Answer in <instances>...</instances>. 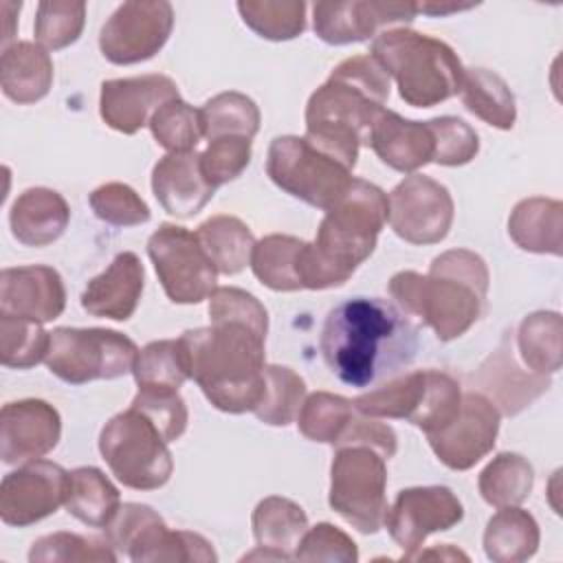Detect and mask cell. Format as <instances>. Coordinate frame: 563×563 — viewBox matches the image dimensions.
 <instances>
[{"instance_id":"cell-25","label":"cell","mask_w":563,"mask_h":563,"mask_svg":"<svg viewBox=\"0 0 563 563\" xmlns=\"http://www.w3.org/2000/svg\"><path fill=\"white\" fill-rule=\"evenodd\" d=\"M145 271L136 253H119L110 266L92 277L81 292V308L101 319L128 321L143 295Z\"/></svg>"},{"instance_id":"cell-37","label":"cell","mask_w":563,"mask_h":563,"mask_svg":"<svg viewBox=\"0 0 563 563\" xmlns=\"http://www.w3.org/2000/svg\"><path fill=\"white\" fill-rule=\"evenodd\" d=\"M534 484L532 464L519 453H497L479 473L477 488L486 504L495 508L519 506Z\"/></svg>"},{"instance_id":"cell-15","label":"cell","mask_w":563,"mask_h":563,"mask_svg":"<svg viewBox=\"0 0 563 563\" xmlns=\"http://www.w3.org/2000/svg\"><path fill=\"white\" fill-rule=\"evenodd\" d=\"M464 517V506L446 486H413L402 488L387 508L385 528L394 543L402 550V559H413L424 539L433 532H444L457 526Z\"/></svg>"},{"instance_id":"cell-4","label":"cell","mask_w":563,"mask_h":563,"mask_svg":"<svg viewBox=\"0 0 563 563\" xmlns=\"http://www.w3.org/2000/svg\"><path fill=\"white\" fill-rule=\"evenodd\" d=\"M488 284L486 262L477 253L451 249L433 257L427 275L396 273L387 290L411 321L431 328L440 341H453L482 317Z\"/></svg>"},{"instance_id":"cell-16","label":"cell","mask_w":563,"mask_h":563,"mask_svg":"<svg viewBox=\"0 0 563 563\" xmlns=\"http://www.w3.org/2000/svg\"><path fill=\"white\" fill-rule=\"evenodd\" d=\"M499 418L501 413L488 396L466 391L462 394L457 416L444 429L427 435L429 446L444 466L468 471L493 451L499 433Z\"/></svg>"},{"instance_id":"cell-50","label":"cell","mask_w":563,"mask_h":563,"mask_svg":"<svg viewBox=\"0 0 563 563\" xmlns=\"http://www.w3.org/2000/svg\"><path fill=\"white\" fill-rule=\"evenodd\" d=\"M251 163V139L244 136H220L209 141L200 154V167L211 187L235 180Z\"/></svg>"},{"instance_id":"cell-5","label":"cell","mask_w":563,"mask_h":563,"mask_svg":"<svg viewBox=\"0 0 563 563\" xmlns=\"http://www.w3.org/2000/svg\"><path fill=\"white\" fill-rule=\"evenodd\" d=\"M387 222V194L354 178L347 191L325 211L314 242L301 251V288L325 290L343 286L374 253Z\"/></svg>"},{"instance_id":"cell-52","label":"cell","mask_w":563,"mask_h":563,"mask_svg":"<svg viewBox=\"0 0 563 563\" xmlns=\"http://www.w3.org/2000/svg\"><path fill=\"white\" fill-rule=\"evenodd\" d=\"M216 563L218 554L213 545L189 530H165L158 545L150 554V563Z\"/></svg>"},{"instance_id":"cell-40","label":"cell","mask_w":563,"mask_h":563,"mask_svg":"<svg viewBox=\"0 0 563 563\" xmlns=\"http://www.w3.org/2000/svg\"><path fill=\"white\" fill-rule=\"evenodd\" d=\"M306 2L295 0H240L242 22L264 40L286 42L306 31Z\"/></svg>"},{"instance_id":"cell-49","label":"cell","mask_w":563,"mask_h":563,"mask_svg":"<svg viewBox=\"0 0 563 563\" xmlns=\"http://www.w3.org/2000/svg\"><path fill=\"white\" fill-rule=\"evenodd\" d=\"M433 134V161L444 167L471 163L479 152L477 132L457 117H435L427 121Z\"/></svg>"},{"instance_id":"cell-6","label":"cell","mask_w":563,"mask_h":563,"mask_svg":"<svg viewBox=\"0 0 563 563\" xmlns=\"http://www.w3.org/2000/svg\"><path fill=\"white\" fill-rule=\"evenodd\" d=\"M369 55L394 77L407 106L431 108L460 95L464 66L455 51L431 35L398 26L380 31Z\"/></svg>"},{"instance_id":"cell-28","label":"cell","mask_w":563,"mask_h":563,"mask_svg":"<svg viewBox=\"0 0 563 563\" xmlns=\"http://www.w3.org/2000/svg\"><path fill=\"white\" fill-rule=\"evenodd\" d=\"M0 86L7 99L26 106L44 99L53 86V59L37 42H13L2 48Z\"/></svg>"},{"instance_id":"cell-7","label":"cell","mask_w":563,"mask_h":563,"mask_svg":"<svg viewBox=\"0 0 563 563\" xmlns=\"http://www.w3.org/2000/svg\"><path fill=\"white\" fill-rule=\"evenodd\" d=\"M354 409L369 418L407 420L420 431L444 429L460 411V383L440 369L398 374L352 400Z\"/></svg>"},{"instance_id":"cell-44","label":"cell","mask_w":563,"mask_h":563,"mask_svg":"<svg viewBox=\"0 0 563 563\" xmlns=\"http://www.w3.org/2000/svg\"><path fill=\"white\" fill-rule=\"evenodd\" d=\"M86 24V2L46 0L37 4L33 33L46 51H59L75 44Z\"/></svg>"},{"instance_id":"cell-39","label":"cell","mask_w":563,"mask_h":563,"mask_svg":"<svg viewBox=\"0 0 563 563\" xmlns=\"http://www.w3.org/2000/svg\"><path fill=\"white\" fill-rule=\"evenodd\" d=\"M306 400L303 378L286 365L264 367V394L253 409L257 420L271 427H286L297 420V413Z\"/></svg>"},{"instance_id":"cell-29","label":"cell","mask_w":563,"mask_h":563,"mask_svg":"<svg viewBox=\"0 0 563 563\" xmlns=\"http://www.w3.org/2000/svg\"><path fill=\"white\" fill-rule=\"evenodd\" d=\"M510 240L528 253L561 255L563 251V205L554 198L532 196L515 205L508 218Z\"/></svg>"},{"instance_id":"cell-17","label":"cell","mask_w":563,"mask_h":563,"mask_svg":"<svg viewBox=\"0 0 563 563\" xmlns=\"http://www.w3.org/2000/svg\"><path fill=\"white\" fill-rule=\"evenodd\" d=\"M68 473L51 460L24 462L2 477L0 519L7 526L26 528L53 515L66 497Z\"/></svg>"},{"instance_id":"cell-9","label":"cell","mask_w":563,"mask_h":563,"mask_svg":"<svg viewBox=\"0 0 563 563\" xmlns=\"http://www.w3.org/2000/svg\"><path fill=\"white\" fill-rule=\"evenodd\" d=\"M385 462L374 446L345 444L336 446L330 464V508L363 534H374L385 523Z\"/></svg>"},{"instance_id":"cell-27","label":"cell","mask_w":563,"mask_h":563,"mask_svg":"<svg viewBox=\"0 0 563 563\" xmlns=\"http://www.w3.org/2000/svg\"><path fill=\"white\" fill-rule=\"evenodd\" d=\"M70 209L62 194L48 187H31L22 191L9 211L13 238L33 249L53 244L66 231Z\"/></svg>"},{"instance_id":"cell-53","label":"cell","mask_w":563,"mask_h":563,"mask_svg":"<svg viewBox=\"0 0 563 563\" xmlns=\"http://www.w3.org/2000/svg\"><path fill=\"white\" fill-rule=\"evenodd\" d=\"M475 2H453V0H427V2H416V11L431 15V18H444L451 13H460V11H468L473 9Z\"/></svg>"},{"instance_id":"cell-51","label":"cell","mask_w":563,"mask_h":563,"mask_svg":"<svg viewBox=\"0 0 563 563\" xmlns=\"http://www.w3.org/2000/svg\"><path fill=\"white\" fill-rule=\"evenodd\" d=\"M297 561H336V563H356L358 550L356 543L336 526L323 521L306 530L297 550Z\"/></svg>"},{"instance_id":"cell-18","label":"cell","mask_w":563,"mask_h":563,"mask_svg":"<svg viewBox=\"0 0 563 563\" xmlns=\"http://www.w3.org/2000/svg\"><path fill=\"white\" fill-rule=\"evenodd\" d=\"M416 13V2L398 0L317 2L312 7V29L325 44L343 46L369 40L387 24H409Z\"/></svg>"},{"instance_id":"cell-24","label":"cell","mask_w":563,"mask_h":563,"mask_svg":"<svg viewBox=\"0 0 563 563\" xmlns=\"http://www.w3.org/2000/svg\"><path fill=\"white\" fill-rule=\"evenodd\" d=\"M367 145L380 163L400 174H413L429 165L435 147L427 121H411L387 108H383L374 119Z\"/></svg>"},{"instance_id":"cell-20","label":"cell","mask_w":563,"mask_h":563,"mask_svg":"<svg viewBox=\"0 0 563 563\" xmlns=\"http://www.w3.org/2000/svg\"><path fill=\"white\" fill-rule=\"evenodd\" d=\"M178 97V86L167 75L108 79L101 84L99 114L108 128L121 134H134L150 123L163 103Z\"/></svg>"},{"instance_id":"cell-41","label":"cell","mask_w":563,"mask_h":563,"mask_svg":"<svg viewBox=\"0 0 563 563\" xmlns=\"http://www.w3.org/2000/svg\"><path fill=\"white\" fill-rule=\"evenodd\" d=\"M354 413L356 409L352 400L330 391H314L306 396L297 413V427L301 435H306L308 440L334 446L341 440Z\"/></svg>"},{"instance_id":"cell-26","label":"cell","mask_w":563,"mask_h":563,"mask_svg":"<svg viewBox=\"0 0 563 563\" xmlns=\"http://www.w3.org/2000/svg\"><path fill=\"white\" fill-rule=\"evenodd\" d=\"M251 526L257 548L244 554V561H290L295 559V550L308 530V515L292 499L273 495L264 497L255 506Z\"/></svg>"},{"instance_id":"cell-33","label":"cell","mask_w":563,"mask_h":563,"mask_svg":"<svg viewBox=\"0 0 563 563\" xmlns=\"http://www.w3.org/2000/svg\"><path fill=\"white\" fill-rule=\"evenodd\" d=\"M460 97L464 108L497 130H510L517 119L515 95L508 84L488 68H464Z\"/></svg>"},{"instance_id":"cell-38","label":"cell","mask_w":563,"mask_h":563,"mask_svg":"<svg viewBox=\"0 0 563 563\" xmlns=\"http://www.w3.org/2000/svg\"><path fill=\"white\" fill-rule=\"evenodd\" d=\"M202 134L207 141L220 136L253 139L260 130V108L242 92L229 90L211 97L202 108Z\"/></svg>"},{"instance_id":"cell-19","label":"cell","mask_w":563,"mask_h":563,"mask_svg":"<svg viewBox=\"0 0 563 563\" xmlns=\"http://www.w3.org/2000/svg\"><path fill=\"white\" fill-rule=\"evenodd\" d=\"M59 435V411L46 400H13L0 411V457L9 466L44 457L57 446Z\"/></svg>"},{"instance_id":"cell-47","label":"cell","mask_w":563,"mask_h":563,"mask_svg":"<svg viewBox=\"0 0 563 563\" xmlns=\"http://www.w3.org/2000/svg\"><path fill=\"white\" fill-rule=\"evenodd\" d=\"M88 202L95 216L112 227L145 224L152 216L145 200L125 183H106L97 187Z\"/></svg>"},{"instance_id":"cell-42","label":"cell","mask_w":563,"mask_h":563,"mask_svg":"<svg viewBox=\"0 0 563 563\" xmlns=\"http://www.w3.org/2000/svg\"><path fill=\"white\" fill-rule=\"evenodd\" d=\"M139 387L178 389L189 378L185 354L178 339H161L147 343L132 367Z\"/></svg>"},{"instance_id":"cell-8","label":"cell","mask_w":563,"mask_h":563,"mask_svg":"<svg viewBox=\"0 0 563 563\" xmlns=\"http://www.w3.org/2000/svg\"><path fill=\"white\" fill-rule=\"evenodd\" d=\"M99 451L112 475L134 490H156L174 473V460L161 431L132 407L106 422L99 433Z\"/></svg>"},{"instance_id":"cell-21","label":"cell","mask_w":563,"mask_h":563,"mask_svg":"<svg viewBox=\"0 0 563 563\" xmlns=\"http://www.w3.org/2000/svg\"><path fill=\"white\" fill-rule=\"evenodd\" d=\"M66 308L62 275L42 264L4 268L0 273V314L48 323Z\"/></svg>"},{"instance_id":"cell-30","label":"cell","mask_w":563,"mask_h":563,"mask_svg":"<svg viewBox=\"0 0 563 563\" xmlns=\"http://www.w3.org/2000/svg\"><path fill=\"white\" fill-rule=\"evenodd\" d=\"M539 523L519 508L508 506L495 512L484 530V552L493 563H521L539 550Z\"/></svg>"},{"instance_id":"cell-13","label":"cell","mask_w":563,"mask_h":563,"mask_svg":"<svg viewBox=\"0 0 563 563\" xmlns=\"http://www.w3.org/2000/svg\"><path fill=\"white\" fill-rule=\"evenodd\" d=\"M453 198L438 180L411 174L387 196V222L409 244H438L453 224Z\"/></svg>"},{"instance_id":"cell-10","label":"cell","mask_w":563,"mask_h":563,"mask_svg":"<svg viewBox=\"0 0 563 563\" xmlns=\"http://www.w3.org/2000/svg\"><path fill=\"white\" fill-rule=\"evenodd\" d=\"M132 339L108 328H55L44 363L51 374L70 385L110 380L132 372L136 361Z\"/></svg>"},{"instance_id":"cell-35","label":"cell","mask_w":563,"mask_h":563,"mask_svg":"<svg viewBox=\"0 0 563 563\" xmlns=\"http://www.w3.org/2000/svg\"><path fill=\"white\" fill-rule=\"evenodd\" d=\"M303 240L295 235H282L271 233L255 242L253 255H251V268L253 275L271 290L277 292H295L301 288L299 277V264H301V251Z\"/></svg>"},{"instance_id":"cell-22","label":"cell","mask_w":563,"mask_h":563,"mask_svg":"<svg viewBox=\"0 0 563 563\" xmlns=\"http://www.w3.org/2000/svg\"><path fill=\"white\" fill-rule=\"evenodd\" d=\"M550 376L519 367L512 354V332L501 336L497 350L477 372V385L504 416H517L530 407V402L550 389Z\"/></svg>"},{"instance_id":"cell-2","label":"cell","mask_w":563,"mask_h":563,"mask_svg":"<svg viewBox=\"0 0 563 563\" xmlns=\"http://www.w3.org/2000/svg\"><path fill=\"white\" fill-rule=\"evenodd\" d=\"M319 347L328 369L341 383L369 389L413 363L418 325L394 301L352 297L328 312Z\"/></svg>"},{"instance_id":"cell-12","label":"cell","mask_w":563,"mask_h":563,"mask_svg":"<svg viewBox=\"0 0 563 563\" xmlns=\"http://www.w3.org/2000/svg\"><path fill=\"white\" fill-rule=\"evenodd\" d=\"M147 255L154 264L165 295L174 303H200L218 288V271L200 246L196 233L165 222L147 240Z\"/></svg>"},{"instance_id":"cell-3","label":"cell","mask_w":563,"mask_h":563,"mask_svg":"<svg viewBox=\"0 0 563 563\" xmlns=\"http://www.w3.org/2000/svg\"><path fill=\"white\" fill-rule=\"evenodd\" d=\"M389 99V77L372 55H354L336 64L308 99L306 141L347 169Z\"/></svg>"},{"instance_id":"cell-31","label":"cell","mask_w":563,"mask_h":563,"mask_svg":"<svg viewBox=\"0 0 563 563\" xmlns=\"http://www.w3.org/2000/svg\"><path fill=\"white\" fill-rule=\"evenodd\" d=\"M66 510L90 528H106L121 506L117 486L95 466H79L68 473Z\"/></svg>"},{"instance_id":"cell-36","label":"cell","mask_w":563,"mask_h":563,"mask_svg":"<svg viewBox=\"0 0 563 563\" xmlns=\"http://www.w3.org/2000/svg\"><path fill=\"white\" fill-rule=\"evenodd\" d=\"M561 314L552 310H539L528 314L517 330V352L526 369L543 376H552L561 369Z\"/></svg>"},{"instance_id":"cell-45","label":"cell","mask_w":563,"mask_h":563,"mask_svg":"<svg viewBox=\"0 0 563 563\" xmlns=\"http://www.w3.org/2000/svg\"><path fill=\"white\" fill-rule=\"evenodd\" d=\"M31 563H114L117 552L108 541L75 534V532H53L33 541L29 550Z\"/></svg>"},{"instance_id":"cell-34","label":"cell","mask_w":563,"mask_h":563,"mask_svg":"<svg viewBox=\"0 0 563 563\" xmlns=\"http://www.w3.org/2000/svg\"><path fill=\"white\" fill-rule=\"evenodd\" d=\"M196 238L222 275H238L251 264L255 238L235 216H211L196 229Z\"/></svg>"},{"instance_id":"cell-32","label":"cell","mask_w":563,"mask_h":563,"mask_svg":"<svg viewBox=\"0 0 563 563\" xmlns=\"http://www.w3.org/2000/svg\"><path fill=\"white\" fill-rule=\"evenodd\" d=\"M106 541L114 552L125 554L134 563H147L167 526L163 517L145 504H121L112 521L103 528Z\"/></svg>"},{"instance_id":"cell-14","label":"cell","mask_w":563,"mask_h":563,"mask_svg":"<svg viewBox=\"0 0 563 563\" xmlns=\"http://www.w3.org/2000/svg\"><path fill=\"white\" fill-rule=\"evenodd\" d=\"M172 26L174 9L169 2H123L101 26V55L117 66L152 59L169 40Z\"/></svg>"},{"instance_id":"cell-46","label":"cell","mask_w":563,"mask_h":563,"mask_svg":"<svg viewBox=\"0 0 563 563\" xmlns=\"http://www.w3.org/2000/svg\"><path fill=\"white\" fill-rule=\"evenodd\" d=\"M51 332L42 323L0 314V361L4 367L29 369L44 361Z\"/></svg>"},{"instance_id":"cell-43","label":"cell","mask_w":563,"mask_h":563,"mask_svg":"<svg viewBox=\"0 0 563 563\" xmlns=\"http://www.w3.org/2000/svg\"><path fill=\"white\" fill-rule=\"evenodd\" d=\"M147 125L156 143L167 152H194L198 141L205 136L200 110L180 97L163 103Z\"/></svg>"},{"instance_id":"cell-1","label":"cell","mask_w":563,"mask_h":563,"mask_svg":"<svg viewBox=\"0 0 563 563\" xmlns=\"http://www.w3.org/2000/svg\"><path fill=\"white\" fill-rule=\"evenodd\" d=\"M211 325L185 330L178 341L189 378L224 413L253 411L264 394L268 312L235 286L209 295Z\"/></svg>"},{"instance_id":"cell-11","label":"cell","mask_w":563,"mask_h":563,"mask_svg":"<svg viewBox=\"0 0 563 563\" xmlns=\"http://www.w3.org/2000/svg\"><path fill=\"white\" fill-rule=\"evenodd\" d=\"M266 174L282 191L323 211H328L354 180L352 169L295 134L271 141Z\"/></svg>"},{"instance_id":"cell-48","label":"cell","mask_w":563,"mask_h":563,"mask_svg":"<svg viewBox=\"0 0 563 563\" xmlns=\"http://www.w3.org/2000/svg\"><path fill=\"white\" fill-rule=\"evenodd\" d=\"M130 407L150 418L167 444L176 442L187 429L189 413L178 389L139 387Z\"/></svg>"},{"instance_id":"cell-23","label":"cell","mask_w":563,"mask_h":563,"mask_svg":"<svg viewBox=\"0 0 563 563\" xmlns=\"http://www.w3.org/2000/svg\"><path fill=\"white\" fill-rule=\"evenodd\" d=\"M152 191L158 205L176 218H194L213 198L196 152H169L152 169Z\"/></svg>"}]
</instances>
